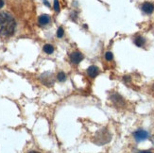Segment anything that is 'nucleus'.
Returning a JSON list of instances; mask_svg holds the SVG:
<instances>
[{"label":"nucleus","mask_w":154,"mask_h":153,"mask_svg":"<svg viewBox=\"0 0 154 153\" xmlns=\"http://www.w3.org/2000/svg\"><path fill=\"white\" fill-rule=\"evenodd\" d=\"M38 23L40 26H46L50 23V17L48 14H42L41 16H39Z\"/></svg>","instance_id":"nucleus-6"},{"label":"nucleus","mask_w":154,"mask_h":153,"mask_svg":"<svg viewBox=\"0 0 154 153\" xmlns=\"http://www.w3.org/2000/svg\"><path fill=\"white\" fill-rule=\"evenodd\" d=\"M133 136H134V139L137 142H141V141L146 140V139L149 137V133L146 130H139L133 133Z\"/></svg>","instance_id":"nucleus-3"},{"label":"nucleus","mask_w":154,"mask_h":153,"mask_svg":"<svg viewBox=\"0 0 154 153\" xmlns=\"http://www.w3.org/2000/svg\"><path fill=\"white\" fill-rule=\"evenodd\" d=\"M54 11L56 12L60 11V4H59L58 0H54Z\"/></svg>","instance_id":"nucleus-15"},{"label":"nucleus","mask_w":154,"mask_h":153,"mask_svg":"<svg viewBox=\"0 0 154 153\" xmlns=\"http://www.w3.org/2000/svg\"><path fill=\"white\" fill-rule=\"evenodd\" d=\"M140 153H151L150 151H141Z\"/></svg>","instance_id":"nucleus-18"},{"label":"nucleus","mask_w":154,"mask_h":153,"mask_svg":"<svg viewBox=\"0 0 154 153\" xmlns=\"http://www.w3.org/2000/svg\"><path fill=\"white\" fill-rule=\"evenodd\" d=\"M141 9L146 14H151L154 11V5L152 3H149V2H145L142 5Z\"/></svg>","instance_id":"nucleus-5"},{"label":"nucleus","mask_w":154,"mask_h":153,"mask_svg":"<svg viewBox=\"0 0 154 153\" xmlns=\"http://www.w3.org/2000/svg\"><path fill=\"white\" fill-rule=\"evenodd\" d=\"M84 58L83 54L82 53H80V52H73L72 54L70 55V61L72 63H74V64H78L80 62L82 61Z\"/></svg>","instance_id":"nucleus-4"},{"label":"nucleus","mask_w":154,"mask_h":153,"mask_svg":"<svg viewBox=\"0 0 154 153\" xmlns=\"http://www.w3.org/2000/svg\"><path fill=\"white\" fill-rule=\"evenodd\" d=\"M52 74L50 73H48V77H45V75L44 74L43 76H42V78H43V82H44V84H45V85H48V86H51L52 84H53V79H52Z\"/></svg>","instance_id":"nucleus-9"},{"label":"nucleus","mask_w":154,"mask_h":153,"mask_svg":"<svg viewBox=\"0 0 154 153\" xmlns=\"http://www.w3.org/2000/svg\"><path fill=\"white\" fill-rule=\"evenodd\" d=\"M87 73H88L89 77L91 78H96L98 74H99V69L95 65H92L90 67H88L87 69Z\"/></svg>","instance_id":"nucleus-7"},{"label":"nucleus","mask_w":154,"mask_h":153,"mask_svg":"<svg viewBox=\"0 0 154 153\" xmlns=\"http://www.w3.org/2000/svg\"><path fill=\"white\" fill-rule=\"evenodd\" d=\"M4 6V0H0V9L3 8Z\"/></svg>","instance_id":"nucleus-16"},{"label":"nucleus","mask_w":154,"mask_h":153,"mask_svg":"<svg viewBox=\"0 0 154 153\" xmlns=\"http://www.w3.org/2000/svg\"><path fill=\"white\" fill-rule=\"evenodd\" d=\"M145 43H146V40L141 36H137L134 38V44L137 46H139V47H142V46L145 44Z\"/></svg>","instance_id":"nucleus-10"},{"label":"nucleus","mask_w":154,"mask_h":153,"mask_svg":"<svg viewBox=\"0 0 154 153\" xmlns=\"http://www.w3.org/2000/svg\"><path fill=\"white\" fill-rule=\"evenodd\" d=\"M110 140H111V134L109 133L108 130L104 129V130H101L100 131H98L96 134L94 142L99 145H102L106 143H108Z\"/></svg>","instance_id":"nucleus-2"},{"label":"nucleus","mask_w":154,"mask_h":153,"mask_svg":"<svg viewBox=\"0 0 154 153\" xmlns=\"http://www.w3.org/2000/svg\"><path fill=\"white\" fill-rule=\"evenodd\" d=\"M44 51L46 53V54H52L53 52H54V47H53L52 44H45L44 45Z\"/></svg>","instance_id":"nucleus-11"},{"label":"nucleus","mask_w":154,"mask_h":153,"mask_svg":"<svg viewBox=\"0 0 154 153\" xmlns=\"http://www.w3.org/2000/svg\"><path fill=\"white\" fill-rule=\"evenodd\" d=\"M64 35V30L62 26H60V28L57 29V37L58 38H63Z\"/></svg>","instance_id":"nucleus-13"},{"label":"nucleus","mask_w":154,"mask_h":153,"mask_svg":"<svg viewBox=\"0 0 154 153\" xmlns=\"http://www.w3.org/2000/svg\"><path fill=\"white\" fill-rule=\"evenodd\" d=\"M16 22L14 18L7 12L0 13V35L2 37L11 36L15 30Z\"/></svg>","instance_id":"nucleus-1"},{"label":"nucleus","mask_w":154,"mask_h":153,"mask_svg":"<svg viewBox=\"0 0 154 153\" xmlns=\"http://www.w3.org/2000/svg\"><path fill=\"white\" fill-rule=\"evenodd\" d=\"M57 79L60 81V82H63L66 81V74L63 72H60L58 73V75H57Z\"/></svg>","instance_id":"nucleus-12"},{"label":"nucleus","mask_w":154,"mask_h":153,"mask_svg":"<svg viewBox=\"0 0 154 153\" xmlns=\"http://www.w3.org/2000/svg\"><path fill=\"white\" fill-rule=\"evenodd\" d=\"M44 3H45V5H46V6H50L49 3L48 2V0H44Z\"/></svg>","instance_id":"nucleus-17"},{"label":"nucleus","mask_w":154,"mask_h":153,"mask_svg":"<svg viewBox=\"0 0 154 153\" xmlns=\"http://www.w3.org/2000/svg\"><path fill=\"white\" fill-rule=\"evenodd\" d=\"M113 58V55L112 52H107L105 54V59L107 60V61H112Z\"/></svg>","instance_id":"nucleus-14"},{"label":"nucleus","mask_w":154,"mask_h":153,"mask_svg":"<svg viewBox=\"0 0 154 153\" xmlns=\"http://www.w3.org/2000/svg\"><path fill=\"white\" fill-rule=\"evenodd\" d=\"M112 100L113 101V103L116 104L117 106H124L125 102L123 100V98L120 96L118 94H115V95H112Z\"/></svg>","instance_id":"nucleus-8"},{"label":"nucleus","mask_w":154,"mask_h":153,"mask_svg":"<svg viewBox=\"0 0 154 153\" xmlns=\"http://www.w3.org/2000/svg\"><path fill=\"white\" fill-rule=\"evenodd\" d=\"M29 153H40V152H38V151H30Z\"/></svg>","instance_id":"nucleus-19"}]
</instances>
